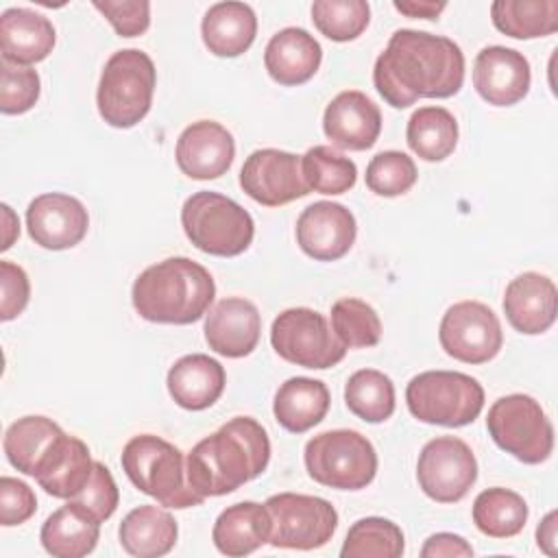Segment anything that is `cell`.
Wrapping results in <instances>:
<instances>
[{"label":"cell","instance_id":"cell-1","mask_svg":"<svg viewBox=\"0 0 558 558\" xmlns=\"http://www.w3.org/2000/svg\"><path fill=\"white\" fill-rule=\"evenodd\" d=\"M373 83L395 109L418 98H451L464 83V54L449 37L399 28L375 59Z\"/></svg>","mask_w":558,"mask_h":558},{"label":"cell","instance_id":"cell-2","mask_svg":"<svg viewBox=\"0 0 558 558\" xmlns=\"http://www.w3.org/2000/svg\"><path fill=\"white\" fill-rule=\"evenodd\" d=\"M268 460L266 429L251 416H233L192 447L185 458L187 484L203 499L220 497L262 475Z\"/></svg>","mask_w":558,"mask_h":558},{"label":"cell","instance_id":"cell-3","mask_svg":"<svg viewBox=\"0 0 558 558\" xmlns=\"http://www.w3.org/2000/svg\"><path fill=\"white\" fill-rule=\"evenodd\" d=\"M216 296L211 272L190 257H168L133 281L135 312L148 323L190 325L203 318Z\"/></svg>","mask_w":558,"mask_h":558},{"label":"cell","instance_id":"cell-4","mask_svg":"<svg viewBox=\"0 0 558 558\" xmlns=\"http://www.w3.org/2000/svg\"><path fill=\"white\" fill-rule=\"evenodd\" d=\"M120 462L133 486L166 508L183 510L205 501L187 484L183 451L155 434L133 436Z\"/></svg>","mask_w":558,"mask_h":558},{"label":"cell","instance_id":"cell-5","mask_svg":"<svg viewBox=\"0 0 558 558\" xmlns=\"http://www.w3.org/2000/svg\"><path fill=\"white\" fill-rule=\"evenodd\" d=\"M157 70L137 48L113 52L100 74L96 105L100 118L113 129H131L146 118L153 105Z\"/></svg>","mask_w":558,"mask_h":558},{"label":"cell","instance_id":"cell-6","mask_svg":"<svg viewBox=\"0 0 558 558\" xmlns=\"http://www.w3.org/2000/svg\"><path fill=\"white\" fill-rule=\"evenodd\" d=\"M181 225L198 251L216 257L244 253L255 235L251 214L233 198L209 190L194 192L183 203Z\"/></svg>","mask_w":558,"mask_h":558},{"label":"cell","instance_id":"cell-7","mask_svg":"<svg viewBox=\"0 0 558 558\" xmlns=\"http://www.w3.org/2000/svg\"><path fill=\"white\" fill-rule=\"evenodd\" d=\"M405 403L414 418L429 425L462 427L484 408L482 384L458 371H425L405 386Z\"/></svg>","mask_w":558,"mask_h":558},{"label":"cell","instance_id":"cell-8","mask_svg":"<svg viewBox=\"0 0 558 558\" xmlns=\"http://www.w3.org/2000/svg\"><path fill=\"white\" fill-rule=\"evenodd\" d=\"M303 460L314 482L338 490H362L377 473V451L355 429L316 434L305 442Z\"/></svg>","mask_w":558,"mask_h":558},{"label":"cell","instance_id":"cell-9","mask_svg":"<svg viewBox=\"0 0 558 558\" xmlns=\"http://www.w3.org/2000/svg\"><path fill=\"white\" fill-rule=\"evenodd\" d=\"M490 438L523 464H541L554 451V425L530 395L499 397L486 416Z\"/></svg>","mask_w":558,"mask_h":558},{"label":"cell","instance_id":"cell-10","mask_svg":"<svg viewBox=\"0 0 558 558\" xmlns=\"http://www.w3.org/2000/svg\"><path fill=\"white\" fill-rule=\"evenodd\" d=\"M270 344L279 357L303 368H331L347 347L329 329L327 318L312 307L283 310L270 327Z\"/></svg>","mask_w":558,"mask_h":558},{"label":"cell","instance_id":"cell-11","mask_svg":"<svg viewBox=\"0 0 558 558\" xmlns=\"http://www.w3.org/2000/svg\"><path fill=\"white\" fill-rule=\"evenodd\" d=\"M270 514V538L272 547L283 549H318L327 545L338 527L336 508L314 495L279 493L266 499Z\"/></svg>","mask_w":558,"mask_h":558},{"label":"cell","instance_id":"cell-12","mask_svg":"<svg viewBox=\"0 0 558 558\" xmlns=\"http://www.w3.org/2000/svg\"><path fill=\"white\" fill-rule=\"evenodd\" d=\"M416 480L429 499L456 504L475 484L477 460L462 438L436 436L418 453Z\"/></svg>","mask_w":558,"mask_h":558},{"label":"cell","instance_id":"cell-13","mask_svg":"<svg viewBox=\"0 0 558 558\" xmlns=\"http://www.w3.org/2000/svg\"><path fill=\"white\" fill-rule=\"evenodd\" d=\"M438 340L442 351L464 364L493 360L504 344L497 314L480 301L453 303L440 320Z\"/></svg>","mask_w":558,"mask_h":558},{"label":"cell","instance_id":"cell-14","mask_svg":"<svg viewBox=\"0 0 558 558\" xmlns=\"http://www.w3.org/2000/svg\"><path fill=\"white\" fill-rule=\"evenodd\" d=\"M240 187L264 207H279L307 196L301 157L279 148L253 150L240 170Z\"/></svg>","mask_w":558,"mask_h":558},{"label":"cell","instance_id":"cell-15","mask_svg":"<svg viewBox=\"0 0 558 558\" xmlns=\"http://www.w3.org/2000/svg\"><path fill=\"white\" fill-rule=\"evenodd\" d=\"M26 229L37 246L65 251L87 235L89 216L78 198L61 192H46L28 203Z\"/></svg>","mask_w":558,"mask_h":558},{"label":"cell","instance_id":"cell-16","mask_svg":"<svg viewBox=\"0 0 558 558\" xmlns=\"http://www.w3.org/2000/svg\"><path fill=\"white\" fill-rule=\"evenodd\" d=\"M357 235L355 216L340 203L316 201L307 205L296 220V244L316 262H336L344 257Z\"/></svg>","mask_w":558,"mask_h":558},{"label":"cell","instance_id":"cell-17","mask_svg":"<svg viewBox=\"0 0 558 558\" xmlns=\"http://www.w3.org/2000/svg\"><path fill=\"white\" fill-rule=\"evenodd\" d=\"M532 72L523 52L506 46H486L473 63V87L493 107H510L530 92Z\"/></svg>","mask_w":558,"mask_h":558},{"label":"cell","instance_id":"cell-18","mask_svg":"<svg viewBox=\"0 0 558 558\" xmlns=\"http://www.w3.org/2000/svg\"><path fill=\"white\" fill-rule=\"evenodd\" d=\"M233 157V135L214 120H198L185 126L174 148L179 170L196 181H211L222 177L231 168Z\"/></svg>","mask_w":558,"mask_h":558},{"label":"cell","instance_id":"cell-19","mask_svg":"<svg viewBox=\"0 0 558 558\" xmlns=\"http://www.w3.org/2000/svg\"><path fill=\"white\" fill-rule=\"evenodd\" d=\"M323 131L336 148L366 150L381 133V111L364 92L344 89L327 105Z\"/></svg>","mask_w":558,"mask_h":558},{"label":"cell","instance_id":"cell-20","mask_svg":"<svg viewBox=\"0 0 558 558\" xmlns=\"http://www.w3.org/2000/svg\"><path fill=\"white\" fill-rule=\"evenodd\" d=\"M203 331L209 349L218 355L244 357L259 342L262 316L248 299L227 296L209 310Z\"/></svg>","mask_w":558,"mask_h":558},{"label":"cell","instance_id":"cell-21","mask_svg":"<svg viewBox=\"0 0 558 558\" xmlns=\"http://www.w3.org/2000/svg\"><path fill=\"white\" fill-rule=\"evenodd\" d=\"M558 312V290L547 275L521 272L504 292V314L508 323L525 336L547 331Z\"/></svg>","mask_w":558,"mask_h":558},{"label":"cell","instance_id":"cell-22","mask_svg":"<svg viewBox=\"0 0 558 558\" xmlns=\"http://www.w3.org/2000/svg\"><path fill=\"white\" fill-rule=\"evenodd\" d=\"M54 41L52 22L33 9L13 7L0 15V52L7 63L31 65L44 61Z\"/></svg>","mask_w":558,"mask_h":558},{"label":"cell","instance_id":"cell-23","mask_svg":"<svg viewBox=\"0 0 558 558\" xmlns=\"http://www.w3.org/2000/svg\"><path fill=\"white\" fill-rule=\"evenodd\" d=\"M323 48L305 28L288 26L270 37L264 50V65L279 85H303L320 68Z\"/></svg>","mask_w":558,"mask_h":558},{"label":"cell","instance_id":"cell-24","mask_svg":"<svg viewBox=\"0 0 558 558\" xmlns=\"http://www.w3.org/2000/svg\"><path fill=\"white\" fill-rule=\"evenodd\" d=\"M227 384L225 368L218 360L205 353H190L179 357L166 377L170 397L183 410H205L211 408Z\"/></svg>","mask_w":558,"mask_h":558},{"label":"cell","instance_id":"cell-25","mask_svg":"<svg viewBox=\"0 0 558 558\" xmlns=\"http://www.w3.org/2000/svg\"><path fill=\"white\" fill-rule=\"evenodd\" d=\"M94 462L89 447L81 438L63 432L39 466L35 480L48 495L74 499L92 480Z\"/></svg>","mask_w":558,"mask_h":558},{"label":"cell","instance_id":"cell-26","mask_svg":"<svg viewBox=\"0 0 558 558\" xmlns=\"http://www.w3.org/2000/svg\"><path fill=\"white\" fill-rule=\"evenodd\" d=\"M100 538V521L81 504L68 499L41 525L39 541L54 558H83Z\"/></svg>","mask_w":558,"mask_h":558},{"label":"cell","instance_id":"cell-27","mask_svg":"<svg viewBox=\"0 0 558 558\" xmlns=\"http://www.w3.org/2000/svg\"><path fill=\"white\" fill-rule=\"evenodd\" d=\"M257 35L255 11L246 2H218L207 9L201 22V37L216 57L244 54Z\"/></svg>","mask_w":558,"mask_h":558},{"label":"cell","instance_id":"cell-28","mask_svg":"<svg viewBox=\"0 0 558 558\" xmlns=\"http://www.w3.org/2000/svg\"><path fill=\"white\" fill-rule=\"evenodd\" d=\"M270 538V514L257 501H240L225 508L211 530L216 549L225 556H248Z\"/></svg>","mask_w":558,"mask_h":558},{"label":"cell","instance_id":"cell-29","mask_svg":"<svg viewBox=\"0 0 558 558\" xmlns=\"http://www.w3.org/2000/svg\"><path fill=\"white\" fill-rule=\"evenodd\" d=\"M329 403V390L320 379L290 377L275 392L272 414L283 429L303 434L325 418Z\"/></svg>","mask_w":558,"mask_h":558},{"label":"cell","instance_id":"cell-30","mask_svg":"<svg viewBox=\"0 0 558 558\" xmlns=\"http://www.w3.org/2000/svg\"><path fill=\"white\" fill-rule=\"evenodd\" d=\"M120 545L135 558L166 556L179 536L174 517L157 506H137L120 523Z\"/></svg>","mask_w":558,"mask_h":558},{"label":"cell","instance_id":"cell-31","mask_svg":"<svg viewBox=\"0 0 558 558\" xmlns=\"http://www.w3.org/2000/svg\"><path fill=\"white\" fill-rule=\"evenodd\" d=\"M63 429L48 416H22L9 425L2 447L11 466L35 477Z\"/></svg>","mask_w":558,"mask_h":558},{"label":"cell","instance_id":"cell-32","mask_svg":"<svg viewBox=\"0 0 558 558\" xmlns=\"http://www.w3.org/2000/svg\"><path fill=\"white\" fill-rule=\"evenodd\" d=\"M405 142L423 161H442L456 150L458 122L445 107H421L408 120Z\"/></svg>","mask_w":558,"mask_h":558},{"label":"cell","instance_id":"cell-33","mask_svg":"<svg viewBox=\"0 0 558 558\" xmlns=\"http://www.w3.org/2000/svg\"><path fill=\"white\" fill-rule=\"evenodd\" d=\"M493 26L514 39L547 37L558 28L556 0H495L490 4Z\"/></svg>","mask_w":558,"mask_h":558},{"label":"cell","instance_id":"cell-34","mask_svg":"<svg viewBox=\"0 0 558 558\" xmlns=\"http://www.w3.org/2000/svg\"><path fill=\"white\" fill-rule=\"evenodd\" d=\"M525 521L527 504L510 488H486L473 501V523L490 538L517 536L525 527Z\"/></svg>","mask_w":558,"mask_h":558},{"label":"cell","instance_id":"cell-35","mask_svg":"<svg viewBox=\"0 0 558 558\" xmlns=\"http://www.w3.org/2000/svg\"><path fill=\"white\" fill-rule=\"evenodd\" d=\"M349 412L366 423H384L395 412V384L377 368L355 371L344 386Z\"/></svg>","mask_w":558,"mask_h":558},{"label":"cell","instance_id":"cell-36","mask_svg":"<svg viewBox=\"0 0 558 558\" xmlns=\"http://www.w3.org/2000/svg\"><path fill=\"white\" fill-rule=\"evenodd\" d=\"M405 549L403 532L384 517L357 519L342 543V558H401Z\"/></svg>","mask_w":558,"mask_h":558},{"label":"cell","instance_id":"cell-37","mask_svg":"<svg viewBox=\"0 0 558 558\" xmlns=\"http://www.w3.org/2000/svg\"><path fill=\"white\" fill-rule=\"evenodd\" d=\"M301 172L310 190L320 194H344L357 181V166L331 146L318 144L301 157Z\"/></svg>","mask_w":558,"mask_h":558},{"label":"cell","instance_id":"cell-38","mask_svg":"<svg viewBox=\"0 0 558 558\" xmlns=\"http://www.w3.org/2000/svg\"><path fill=\"white\" fill-rule=\"evenodd\" d=\"M331 329L347 349L375 347L381 338V320L373 305L344 296L331 305Z\"/></svg>","mask_w":558,"mask_h":558},{"label":"cell","instance_id":"cell-39","mask_svg":"<svg viewBox=\"0 0 558 558\" xmlns=\"http://www.w3.org/2000/svg\"><path fill=\"white\" fill-rule=\"evenodd\" d=\"M312 22L327 39L351 41L366 31L371 7L364 0H316Z\"/></svg>","mask_w":558,"mask_h":558},{"label":"cell","instance_id":"cell-40","mask_svg":"<svg viewBox=\"0 0 558 558\" xmlns=\"http://www.w3.org/2000/svg\"><path fill=\"white\" fill-rule=\"evenodd\" d=\"M416 163L401 150L377 153L366 166V187L377 196H401L416 183Z\"/></svg>","mask_w":558,"mask_h":558},{"label":"cell","instance_id":"cell-41","mask_svg":"<svg viewBox=\"0 0 558 558\" xmlns=\"http://www.w3.org/2000/svg\"><path fill=\"white\" fill-rule=\"evenodd\" d=\"M41 81L28 65L0 63V111L7 116L26 113L39 100Z\"/></svg>","mask_w":558,"mask_h":558},{"label":"cell","instance_id":"cell-42","mask_svg":"<svg viewBox=\"0 0 558 558\" xmlns=\"http://www.w3.org/2000/svg\"><path fill=\"white\" fill-rule=\"evenodd\" d=\"M120 37H137L150 26V2L146 0H94Z\"/></svg>","mask_w":558,"mask_h":558},{"label":"cell","instance_id":"cell-43","mask_svg":"<svg viewBox=\"0 0 558 558\" xmlns=\"http://www.w3.org/2000/svg\"><path fill=\"white\" fill-rule=\"evenodd\" d=\"M72 501L87 508L100 523L107 521L116 512L118 501H120V493H118L111 471L102 462H94L92 480Z\"/></svg>","mask_w":558,"mask_h":558},{"label":"cell","instance_id":"cell-44","mask_svg":"<svg viewBox=\"0 0 558 558\" xmlns=\"http://www.w3.org/2000/svg\"><path fill=\"white\" fill-rule=\"evenodd\" d=\"M37 510V499L33 488L17 480L2 475L0 477V523L4 527L20 525L28 521Z\"/></svg>","mask_w":558,"mask_h":558},{"label":"cell","instance_id":"cell-45","mask_svg":"<svg viewBox=\"0 0 558 558\" xmlns=\"http://www.w3.org/2000/svg\"><path fill=\"white\" fill-rule=\"evenodd\" d=\"M31 299V281L22 266L0 259V318L13 320Z\"/></svg>","mask_w":558,"mask_h":558},{"label":"cell","instance_id":"cell-46","mask_svg":"<svg viewBox=\"0 0 558 558\" xmlns=\"http://www.w3.org/2000/svg\"><path fill=\"white\" fill-rule=\"evenodd\" d=\"M423 558H456V556H473V547L458 534L436 532L421 547Z\"/></svg>","mask_w":558,"mask_h":558},{"label":"cell","instance_id":"cell-47","mask_svg":"<svg viewBox=\"0 0 558 558\" xmlns=\"http://www.w3.org/2000/svg\"><path fill=\"white\" fill-rule=\"evenodd\" d=\"M392 7L399 11V13H403V15H408V17H423V20H436L442 11H445V2H432V0H423V2H418V0H408V2H399V0H395L392 2Z\"/></svg>","mask_w":558,"mask_h":558},{"label":"cell","instance_id":"cell-48","mask_svg":"<svg viewBox=\"0 0 558 558\" xmlns=\"http://www.w3.org/2000/svg\"><path fill=\"white\" fill-rule=\"evenodd\" d=\"M536 541L547 556H556V510L547 512L541 525L536 527Z\"/></svg>","mask_w":558,"mask_h":558},{"label":"cell","instance_id":"cell-49","mask_svg":"<svg viewBox=\"0 0 558 558\" xmlns=\"http://www.w3.org/2000/svg\"><path fill=\"white\" fill-rule=\"evenodd\" d=\"M2 220H4V238H2V244H0V248L2 251H7L11 244H13V240L20 235V220L15 218V214L11 211V207L9 205H4L2 203Z\"/></svg>","mask_w":558,"mask_h":558}]
</instances>
